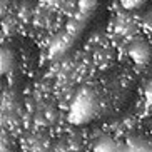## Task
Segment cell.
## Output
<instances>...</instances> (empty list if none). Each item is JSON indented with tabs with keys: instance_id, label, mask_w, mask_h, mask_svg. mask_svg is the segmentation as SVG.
Here are the masks:
<instances>
[{
	"instance_id": "4",
	"label": "cell",
	"mask_w": 152,
	"mask_h": 152,
	"mask_svg": "<svg viewBox=\"0 0 152 152\" xmlns=\"http://www.w3.org/2000/svg\"><path fill=\"white\" fill-rule=\"evenodd\" d=\"M25 152H52L49 140L42 135H30L25 144Z\"/></svg>"
},
{
	"instance_id": "1",
	"label": "cell",
	"mask_w": 152,
	"mask_h": 152,
	"mask_svg": "<svg viewBox=\"0 0 152 152\" xmlns=\"http://www.w3.org/2000/svg\"><path fill=\"white\" fill-rule=\"evenodd\" d=\"M99 105H100V102L89 87L79 90L75 94L74 102L69 107V121L72 124H84V122L90 121L95 115Z\"/></svg>"
},
{
	"instance_id": "2",
	"label": "cell",
	"mask_w": 152,
	"mask_h": 152,
	"mask_svg": "<svg viewBox=\"0 0 152 152\" xmlns=\"http://www.w3.org/2000/svg\"><path fill=\"white\" fill-rule=\"evenodd\" d=\"M94 152H121L122 144L114 140L109 135H100L94 140Z\"/></svg>"
},
{
	"instance_id": "3",
	"label": "cell",
	"mask_w": 152,
	"mask_h": 152,
	"mask_svg": "<svg viewBox=\"0 0 152 152\" xmlns=\"http://www.w3.org/2000/svg\"><path fill=\"white\" fill-rule=\"evenodd\" d=\"M121 152H152V142H147L142 137H129L127 144L122 145Z\"/></svg>"
}]
</instances>
